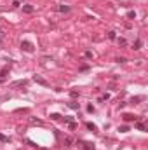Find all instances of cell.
I'll return each mask as SVG.
<instances>
[{"label":"cell","mask_w":148,"mask_h":150,"mask_svg":"<svg viewBox=\"0 0 148 150\" xmlns=\"http://www.w3.org/2000/svg\"><path fill=\"white\" fill-rule=\"evenodd\" d=\"M70 9H71L70 5H59V7H58L59 12H70Z\"/></svg>","instance_id":"7"},{"label":"cell","mask_w":148,"mask_h":150,"mask_svg":"<svg viewBox=\"0 0 148 150\" xmlns=\"http://www.w3.org/2000/svg\"><path fill=\"white\" fill-rule=\"evenodd\" d=\"M70 96H71V98H78V93H77V91H71Z\"/></svg>","instance_id":"22"},{"label":"cell","mask_w":148,"mask_h":150,"mask_svg":"<svg viewBox=\"0 0 148 150\" xmlns=\"http://www.w3.org/2000/svg\"><path fill=\"white\" fill-rule=\"evenodd\" d=\"M145 98H143V96H134V98H131V103L132 105H136V103H139V101H143Z\"/></svg>","instance_id":"8"},{"label":"cell","mask_w":148,"mask_h":150,"mask_svg":"<svg viewBox=\"0 0 148 150\" xmlns=\"http://www.w3.org/2000/svg\"><path fill=\"white\" fill-rule=\"evenodd\" d=\"M118 131H120V133H127L129 131V126H120V127H118Z\"/></svg>","instance_id":"12"},{"label":"cell","mask_w":148,"mask_h":150,"mask_svg":"<svg viewBox=\"0 0 148 150\" xmlns=\"http://www.w3.org/2000/svg\"><path fill=\"white\" fill-rule=\"evenodd\" d=\"M68 127H70V129H75L77 124H75V122H68Z\"/></svg>","instance_id":"23"},{"label":"cell","mask_w":148,"mask_h":150,"mask_svg":"<svg viewBox=\"0 0 148 150\" xmlns=\"http://www.w3.org/2000/svg\"><path fill=\"white\" fill-rule=\"evenodd\" d=\"M115 37H117V35H115V32H110V33H108V39H112V40H113Z\"/></svg>","instance_id":"21"},{"label":"cell","mask_w":148,"mask_h":150,"mask_svg":"<svg viewBox=\"0 0 148 150\" xmlns=\"http://www.w3.org/2000/svg\"><path fill=\"white\" fill-rule=\"evenodd\" d=\"M28 84V80H16V82H12V84H11V87H21V86H26Z\"/></svg>","instance_id":"4"},{"label":"cell","mask_w":148,"mask_h":150,"mask_svg":"<svg viewBox=\"0 0 148 150\" xmlns=\"http://www.w3.org/2000/svg\"><path fill=\"white\" fill-rule=\"evenodd\" d=\"M134 127H136L138 131H146V126H145L143 122H136V124H134Z\"/></svg>","instance_id":"6"},{"label":"cell","mask_w":148,"mask_h":150,"mask_svg":"<svg viewBox=\"0 0 148 150\" xmlns=\"http://www.w3.org/2000/svg\"><path fill=\"white\" fill-rule=\"evenodd\" d=\"M33 80L37 82V84H40V86H44V87H47V86H49V82H47L45 79H42L40 75H35V77H33Z\"/></svg>","instance_id":"2"},{"label":"cell","mask_w":148,"mask_h":150,"mask_svg":"<svg viewBox=\"0 0 148 150\" xmlns=\"http://www.w3.org/2000/svg\"><path fill=\"white\" fill-rule=\"evenodd\" d=\"M21 49L26 51V52H33V51H35V49H33V46H32V44H30L28 40H23V42H21Z\"/></svg>","instance_id":"1"},{"label":"cell","mask_w":148,"mask_h":150,"mask_svg":"<svg viewBox=\"0 0 148 150\" xmlns=\"http://www.w3.org/2000/svg\"><path fill=\"white\" fill-rule=\"evenodd\" d=\"M127 18H129V19H134V18H136V12H134V11H129V12H127Z\"/></svg>","instance_id":"14"},{"label":"cell","mask_w":148,"mask_h":150,"mask_svg":"<svg viewBox=\"0 0 148 150\" xmlns=\"http://www.w3.org/2000/svg\"><path fill=\"white\" fill-rule=\"evenodd\" d=\"M134 49H141V40H139V39L134 42Z\"/></svg>","instance_id":"17"},{"label":"cell","mask_w":148,"mask_h":150,"mask_svg":"<svg viewBox=\"0 0 148 150\" xmlns=\"http://www.w3.org/2000/svg\"><path fill=\"white\" fill-rule=\"evenodd\" d=\"M0 141H4V143H9V138L4 136V134H0Z\"/></svg>","instance_id":"18"},{"label":"cell","mask_w":148,"mask_h":150,"mask_svg":"<svg viewBox=\"0 0 148 150\" xmlns=\"http://www.w3.org/2000/svg\"><path fill=\"white\" fill-rule=\"evenodd\" d=\"M23 12L32 14V12H33V5H23Z\"/></svg>","instance_id":"9"},{"label":"cell","mask_w":148,"mask_h":150,"mask_svg":"<svg viewBox=\"0 0 148 150\" xmlns=\"http://www.w3.org/2000/svg\"><path fill=\"white\" fill-rule=\"evenodd\" d=\"M9 68H11V66H4V68L0 70V82H4V80H5L7 73H9Z\"/></svg>","instance_id":"3"},{"label":"cell","mask_w":148,"mask_h":150,"mask_svg":"<svg viewBox=\"0 0 148 150\" xmlns=\"http://www.w3.org/2000/svg\"><path fill=\"white\" fill-rule=\"evenodd\" d=\"M51 119H52V121H59L61 115H59V114H51Z\"/></svg>","instance_id":"15"},{"label":"cell","mask_w":148,"mask_h":150,"mask_svg":"<svg viewBox=\"0 0 148 150\" xmlns=\"http://www.w3.org/2000/svg\"><path fill=\"white\" fill-rule=\"evenodd\" d=\"M136 119H138V117L132 115V114H124V121H125V122H132V121L136 122Z\"/></svg>","instance_id":"5"},{"label":"cell","mask_w":148,"mask_h":150,"mask_svg":"<svg viewBox=\"0 0 148 150\" xmlns=\"http://www.w3.org/2000/svg\"><path fill=\"white\" fill-rule=\"evenodd\" d=\"M117 42H118V46H120V47H125V46H127V40H125V39H118Z\"/></svg>","instance_id":"11"},{"label":"cell","mask_w":148,"mask_h":150,"mask_svg":"<svg viewBox=\"0 0 148 150\" xmlns=\"http://www.w3.org/2000/svg\"><path fill=\"white\" fill-rule=\"evenodd\" d=\"M4 35H5V33H4V30H2V28H0V37H4Z\"/></svg>","instance_id":"24"},{"label":"cell","mask_w":148,"mask_h":150,"mask_svg":"<svg viewBox=\"0 0 148 150\" xmlns=\"http://www.w3.org/2000/svg\"><path fill=\"white\" fill-rule=\"evenodd\" d=\"M87 112H89V114H92V112H94V107H92V105H87Z\"/></svg>","instance_id":"20"},{"label":"cell","mask_w":148,"mask_h":150,"mask_svg":"<svg viewBox=\"0 0 148 150\" xmlns=\"http://www.w3.org/2000/svg\"><path fill=\"white\" fill-rule=\"evenodd\" d=\"M64 143H66V147H70V145L73 143V138H70V136H68V138L64 140Z\"/></svg>","instance_id":"16"},{"label":"cell","mask_w":148,"mask_h":150,"mask_svg":"<svg viewBox=\"0 0 148 150\" xmlns=\"http://www.w3.org/2000/svg\"><path fill=\"white\" fill-rule=\"evenodd\" d=\"M30 121H32V124H42V121H40V119H30Z\"/></svg>","instance_id":"19"},{"label":"cell","mask_w":148,"mask_h":150,"mask_svg":"<svg viewBox=\"0 0 148 150\" xmlns=\"http://www.w3.org/2000/svg\"><path fill=\"white\" fill-rule=\"evenodd\" d=\"M87 129H91V131H96V129H98V127H96L92 122H87Z\"/></svg>","instance_id":"13"},{"label":"cell","mask_w":148,"mask_h":150,"mask_svg":"<svg viewBox=\"0 0 148 150\" xmlns=\"http://www.w3.org/2000/svg\"><path fill=\"white\" fill-rule=\"evenodd\" d=\"M68 107H70L71 110H78V103H77V101H70Z\"/></svg>","instance_id":"10"}]
</instances>
